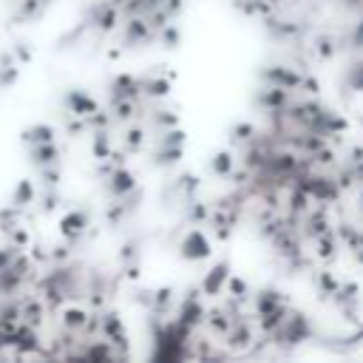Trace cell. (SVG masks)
I'll list each match as a JSON object with an SVG mask.
<instances>
[{
  "instance_id": "obj_1",
  "label": "cell",
  "mask_w": 363,
  "mask_h": 363,
  "mask_svg": "<svg viewBox=\"0 0 363 363\" xmlns=\"http://www.w3.org/2000/svg\"><path fill=\"white\" fill-rule=\"evenodd\" d=\"M213 250H210V241H207V236H205V230H190L187 236H185V241H182V256L187 258V261H202V258H207Z\"/></svg>"
},
{
  "instance_id": "obj_2",
  "label": "cell",
  "mask_w": 363,
  "mask_h": 363,
  "mask_svg": "<svg viewBox=\"0 0 363 363\" xmlns=\"http://www.w3.org/2000/svg\"><path fill=\"white\" fill-rule=\"evenodd\" d=\"M230 278V267H227V264H219V267H216L210 276H207V281L202 284L205 287V293H210V295H216V293H219V289H222V284Z\"/></svg>"
},
{
  "instance_id": "obj_3",
  "label": "cell",
  "mask_w": 363,
  "mask_h": 363,
  "mask_svg": "<svg viewBox=\"0 0 363 363\" xmlns=\"http://www.w3.org/2000/svg\"><path fill=\"white\" fill-rule=\"evenodd\" d=\"M267 77H270L278 88H298V85H301V77H298V74H289V71H284V68L267 71Z\"/></svg>"
},
{
  "instance_id": "obj_4",
  "label": "cell",
  "mask_w": 363,
  "mask_h": 363,
  "mask_svg": "<svg viewBox=\"0 0 363 363\" xmlns=\"http://www.w3.org/2000/svg\"><path fill=\"white\" fill-rule=\"evenodd\" d=\"M213 171L219 174V176H230V171H233V156H230V154H216Z\"/></svg>"
}]
</instances>
